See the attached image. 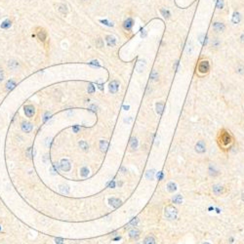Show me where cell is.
I'll use <instances>...</instances> for the list:
<instances>
[{
    "instance_id": "27",
    "label": "cell",
    "mask_w": 244,
    "mask_h": 244,
    "mask_svg": "<svg viewBox=\"0 0 244 244\" xmlns=\"http://www.w3.org/2000/svg\"><path fill=\"white\" fill-rule=\"evenodd\" d=\"M60 191L62 193H65V194H68L69 193V188L68 187V185H61L60 187Z\"/></svg>"
},
{
    "instance_id": "13",
    "label": "cell",
    "mask_w": 244,
    "mask_h": 244,
    "mask_svg": "<svg viewBox=\"0 0 244 244\" xmlns=\"http://www.w3.org/2000/svg\"><path fill=\"white\" fill-rule=\"evenodd\" d=\"M32 124L30 123V122H27V121H24L22 123V130L24 131V133H29L30 131L32 130Z\"/></svg>"
},
{
    "instance_id": "2",
    "label": "cell",
    "mask_w": 244,
    "mask_h": 244,
    "mask_svg": "<svg viewBox=\"0 0 244 244\" xmlns=\"http://www.w3.org/2000/svg\"><path fill=\"white\" fill-rule=\"evenodd\" d=\"M212 193H214L216 196H222L227 193V188L222 184H214L211 188Z\"/></svg>"
},
{
    "instance_id": "23",
    "label": "cell",
    "mask_w": 244,
    "mask_h": 244,
    "mask_svg": "<svg viewBox=\"0 0 244 244\" xmlns=\"http://www.w3.org/2000/svg\"><path fill=\"white\" fill-rule=\"evenodd\" d=\"M155 108H156V112L158 114H162L163 108H164V103H157L156 105H155Z\"/></svg>"
},
{
    "instance_id": "5",
    "label": "cell",
    "mask_w": 244,
    "mask_h": 244,
    "mask_svg": "<svg viewBox=\"0 0 244 244\" xmlns=\"http://www.w3.org/2000/svg\"><path fill=\"white\" fill-rule=\"evenodd\" d=\"M165 217L169 220H175L177 217V210L173 206H167L165 208Z\"/></svg>"
},
{
    "instance_id": "20",
    "label": "cell",
    "mask_w": 244,
    "mask_h": 244,
    "mask_svg": "<svg viewBox=\"0 0 244 244\" xmlns=\"http://www.w3.org/2000/svg\"><path fill=\"white\" fill-rule=\"evenodd\" d=\"M15 87H16V82L14 80H9L7 83H6V90L7 91L13 90Z\"/></svg>"
},
{
    "instance_id": "7",
    "label": "cell",
    "mask_w": 244,
    "mask_h": 244,
    "mask_svg": "<svg viewBox=\"0 0 244 244\" xmlns=\"http://www.w3.org/2000/svg\"><path fill=\"white\" fill-rule=\"evenodd\" d=\"M208 173H209V175L212 176V177H217V176L220 175V174H221L220 170L217 168V167H216L215 164H210L209 167H208Z\"/></svg>"
},
{
    "instance_id": "45",
    "label": "cell",
    "mask_w": 244,
    "mask_h": 244,
    "mask_svg": "<svg viewBox=\"0 0 244 244\" xmlns=\"http://www.w3.org/2000/svg\"><path fill=\"white\" fill-rule=\"evenodd\" d=\"M3 77H4V74H3V71L0 68V82L3 80Z\"/></svg>"
},
{
    "instance_id": "43",
    "label": "cell",
    "mask_w": 244,
    "mask_h": 244,
    "mask_svg": "<svg viewBox=\"0 0 244 244\" xmlns=\"http://www.w3.org/2000/svg\"><path fill=\"white\" fill-rule=\"evenodd\" d=\"M50 113H49V112H46V113H45V115H44V118H43V121H46L47 119L49 117H50Z\"/></svg>"
},
{
    "instance_id": "30",
    "label": "cell",
    "mask_w": 244,
    "mask_h": 244,
    "mask_svg": "<svg viewBox=\"0 0 244 244\" xmlns=\"http://www.w3.org/2000/svg\"><path fill=\"white\" fill-rule=\"evenodd\" d=\"M239 21H240V15H239V13H237V12H235V13L233 14V22L234 24H238Z\"/></svg>"
},
{
    "instance_id": "19",
    "label": "cell",
    "mask_w": 244,
    "mask_h": 244,
    "mask_svg": "<svg viewBox=\"0 0 244 244\" xmlns=\"http://www.w3.org/2000/svg\"><path fill=\"white\" fill-rule=\"evenodd\" d=\"M130 148H133V149H136L137 148H138V140H137V138H135V137H132L130 140Z\"/></svg>"
},
{
    "instance_id": "17",
    "label": "cell",
    "mask_w": 244,
    "mask_h": 244,
    "mask_svg": "<svg viewBox=\"0 0 244 244\" xmlns=\"http://www.w3.org/2000/svg\"><path fill=\"white\" fill-rule=\"evenodd\" d=\"M123 26H124V29H126V30H130L131 29H132V26H133V20L131 19V18H129V19H127V20L124 22Z\"/></svg>"
},
{
    "instance_id": "16",
    "label": "cell",
    "mask_w": 244,
    "mask_h": 244,
    "mask_svg": "<svg viewBox=\"0 0 244 244\" xmlns=\"http://www.w3.org/2000/svg\"><path fill=\"white\" fill-rule=\"evenodd\" d=\"M100 148L103 152H106L108 148V142L105 141V140H102L100 141Z\"/></svg>"
},
{
    "instance_id": "47",
    "label": "cell",
    "mask_w": 244,
    "mask_h": 244,
    "mask_svg": "<svg viewBox=\"0 0 244 244\" xmlns=\"http://www.w3.org/2000/svg\"><path fill=\"white\" fill-rule=\"evenodd\" d=\"M73 130H74V132H77V131H78V127H74V128H73Z\"/></svg>"
},
{
    "instance_id": "31",
    "label": "cell",
    "mask_w": 244,
    "mask_h": 244,
    "mask_svg": "<svg viewBox=\"0 0 244 244\" xmlns=\"http://www.w3.org/2000/svg\"><path fill=\"white\" fill-rule=\"evenodd\" d=\"M11 26V21L10 20H6V21H4V22L2 23V24H1V27L2 29H9V27Z\"/></svg>"
},
{
    "instance_id": "33",
    "label": "cell",
    "mask_w": 244,
    "mask_h": 244,
    "mask_svg": "<svg viewBox=\"0 0 244 244\" xmlns=\"http://www.w3.org/2000/svg\"><path fill=\"white\" fill-rule=\"evenodd\" d=\"M96 46L98 48H103V41L102 38H97L96 39Z\"/></svg>"
},
{
    "instance_id": "8",
    "label": "cell",
    "mask_w": 244,
    "mask_h": 244,
    "mask_svg": "<svg viewBox=\"0 0 244 244\" xmlns=\"http://www.w3.org/2000/svg\"><path fill=\"white\" fill-rule=\"evenodd\" d=\"M24 113L27 117H32L33 115L35 113V109H34V106H31V105H27L24 108Z\"/></svg>"
},
{
    "instance_id": "4",
    "label": "cell",
    "mask_w": 244,
    "mask_h": 244,
    "mask_svg": "<svg viewBox=\"0 0 244 244\" xmlns=\"http://www.w3.org/2000/svg\"><path fill=\"white\" fill-rule=\"evenodd\" d=\"M210 69V65L208 63V61H201V62L198 63L197 66V71L201 74H206L207 72L209 71Z\"/></svg>"
},
{
    "instance_id": "40",
    "label": "cell",
    "mask_w": 244,
    "mask_h": 244,
    "mask_svg": "<svg viewBox=\"0 0 244 244\" xmlns=\"http://www.w3.org/2000/svg\"><path fill=\"white\" fill-rule=\"evenodd\" d=\"M187 53L188 54H190L191 53V45H190V43H188L187 45Z\"/></svg>"
},
{
    "instance_id": "26",
    "label": "cell",
    "mask_w": 244,
    "mask_h": 244,
    "mask_svg": "<svg viewBox=\"0 0 244 244\" xmlns=\"http://www.w3.org/2000/svg\"><path fill=\"white\" fill-rule=\"evenodd\" d=\"M145 66H146V63L144 62V61H140V62L138 63V65H137V71H138V72H141L143 71L145 69Z\"/></svg>"
},
{
    "instance_id": "36",
    "label": "cell",
    "mask_w": 244,
    "mask_h": 244,
    "mask_svg": "<svg viewBox=\"0 0 244 244\" xmlns=\"http://www.w3.org/2000/svg\"><path fill=\"white\" fill-rule=\"evenodd\" d=\"M160 12H161V14L163 15V17H165V18H168L169 17V12L167 11V10H165V9H161L160 10Z\"/></svg>"
},
{
    "instance_id": "34",
    "label": "cell",
    "mask_w": 244,
    "mask_h": 244,
    "mask_svg": "<svg viewBox=\"0 0 244 244\" xmlns=\"http://www.w3.org/2000/svg\"><path fill=\"white\" fill-rule=\"evenodd\" d=\"M173 201L175 203H177V204H180L182 202V197H181V195L180 194H178V195H176L175 197H173Z\"/></svg>"
},
{
    "instance_id": "29",
    "label": "cell",
    "mask_w": 244,
    "mask_h": 244,
    "mask_svg": "<svg viewBox=\"0 0 244 244\" xmlns=\"http://www.w3.org/2000/svg\"><path fill=\"white\" fill-rule=\"evenodd\" d=\"M167 190H168L170 193H173V191L176 190V185L174 184L173 182H170L169 184L167 185Z\"/></svg>"
},
{
    "instance_id": "25",
    "label": "cell",
    "mask_w": 244,
    "mask_h": 244,
    "mask_svg": "<svg viewBox=\"0 0 244 244\" xmlns=\"http://www.w3.org/2000/svg\"><path fill=\"white\" fill-rule=\"evenodd\" d=\"M89 175V169L87 167H82L80 169V176L83 177V178H86Z\"/></svg>"
},
{
    "instance_id": "22",
    "label": "cell",
    "mask_w": 244,
    "mask_h": 244,
    "mask_svg": "<svg viewBox=\"0 0 244 244\" xmlns=\"http://www.w3.org/2000/svg\"><path fill=\"white\" fill-rule=\"evenodd\" d=\"M8 66L12 69H16L18 66H19V63L15 60H10L8 62Z\"/></svg>"
},
{
    "instance_id": "3",
    "label": "cell",
    "mask_w": 244,
    "mask_h": 244,
    "mask_svg": "<svg viewBox=\"0 0 244 244\" xmlns=\"http://www.w3.org/2000/svg\"><path fill=\"white\" fill-rule=\"evenodd\" d=\"M206 149H207V145H206L205 140H203V139L198 140L194 146V151H196L197 153L202 154L206 151Z\"/></svg>"
},
{
    "instance_id": "49",
    "label": "cell",
    "mask_w": 244,
    "mask_h": 244,
    "mask_svg": "<svg viewBox=\"0 0 244 244\" xmlns=\"http://www.w3.org/2000/svg\"><path fill=\"white\" fill-rule=\"evenodd\" d=\"M0 230H1V227H0Z\"/></svg>"
},
{
    "instance_id": "41",
    "label": "cell",
    "mask_w": 244,
    "mask_h": 244,
    "mask_svg": "<svg viewBox=\"0 0 244 244\" xmlns=\"http://www.w3.org/2000/svg\"><path fill=\"white\" fill-rule=\"evenodd\" d=\"M138 222H139V220L137 219V218H135V220H133V221L130 223V225H136L137 224H138Z\"/></svg>"
},
{
    "instance_id": "6",
    "label": "cell",
    "mask_w": 244,
    "mask_h": 244,
    "mask_svg": "<svg viewBox=\"0 0 244 244\" xmlns=\"http://www.w3.org/2000/svg\"><path fill=\"white\" fill-rule=\"evenodd\" d=\"M60 167H61V169H62L63 171H65V172H68V171H69V170H71V162H69V160L66 159V158H63V159L61 160Z\"/></svg>"
},
{
    "instance_id": "11",
    "label": "cell",
    "mask_w": 244,
    "mask_h": 244,
    "mask_svg": "<svg viewBox=\"0 0 244 244\" xmlns=\"http://www.w3.org/2000/svg\"><path fill=\"white\" fill-rule=\"evenodd\" d=\"M108 203H109V205H111L112 207H114V208H117V207H119L121 205V200L119 198L111 197L108 199Z\"/></svg>"
},
{
    "instance_id": "38",
    "label": "cell",
    "mask_w": 244,
    "mask_h": 244,
    "mask_svg": "<svg viewBox=\"0 0 244 244\" xmlns=\"http://www.w3.org/2000/svg\"><path fill=\"white\" fill-rule=\"evenodd\" d=\"M204 38H206V35L204 34V33H202V34L199 35V41L201 42V44H202V45H204Z\"/></svg>"
},
{
    "instance_id": "44",
    "label": "cell",
    "mask_w": 244,
    "mask_h": 244,
    "mask_svg": "<svg viewBox=\"0 0 244 244\" xmlns=\"http://www.w3.org/2000/svg\"><path fill=\"white\" fill-rule=\"evenodd\" d=\"M79 2H81L82 4H88V3H90L91 0H78Z\"/></svg>"
},
{
    "instance_id": "14",
    "label": "cell",
    "mask_w": 244,
    "mask_h": 244,
    "mask_svg": "<svg viewBox=\"0 0 244 244\" xmlns=\"http://www.w3.org/2000/svg\"><path fill=\"white\" fill-rule=\"evenodd\" d=\"M140 234H141V231H140L138 228H132V230L129 231V236L132 239H137L140 236Z\"/></svg>"
},
{
    "instance_id": "32",
    "label": "cell",
    "mask_w": 244,
    "mask_h": 244,
    "mask_svg": "<svg viewBox=\"0 0 244 244\" xmlns=\"http://www.w3.org/2000/svg\"><path fill=\"white\" fill-rule=\"evenodd\" d=\"M153 176H154V170H149L146 174V179H148V180H152V179H153Z\"/></svg>"
},
{
    "instance_id": "10",
    "label": "cell",
    "mask_w": 244,
    "mask_h": 244,
    "mask_svg": "<svg viewBox=\"0 0 244 244\" xmlns=\"http://www.w3.org/2000/svg\"><path fill=\"white\" fill-rule=\"evenodd\" d=\"M57 9H58V11L63 15H66L68 13V6L66 4H63V3H59V4H57Z\"/></svg>"
},
{
    "instance_id": "46",
    "label": "cell",
    "mask_w": 244,
    "mask_h": 244,
    "mask_svg": "<svg viewBox=\"0 0 244 244\" xmlns=\"http://www.w3.org/2000/svg\"><path fill=\"white\" fill-rule=\"evenodd\" d=\"M114 185H115L114 182H111V184H109V187H111V188H114Z\"/></svg>"
},
{
    "instance_id": "18",
    "label": "cell",
    "mask_w": 244,
    "mask_h": 244,
    "mask_svg": "<svg viewBox=\"0 0 244 244\" xmlns=\"http://www.w3.org/2000/svg\"><path fill=\"white\" fill-rule=\"evenodd\" d=\"M37 36L41 41H45V39H46V37H47V32L45 31L44 29H40L37 32Z\"/></svg>"
},
{
    "instance_id": "42",
    "label": "cell",
    "mask_w": 244,
    "mask_h": 244,
    "mask_svg": "<svg viewBox=\"0 0 244 244\" xmlns=\"http://www.w3.org/2000/svg\"><path fill=\"white\" fill-rule=\"evenodd\" d=\"M55 241H56V244H63V240L61 239V238H56L55 239Z\"/></svg>"
},
{
    "instance_id": "12",
    "label": "cell",
    "mask_w": 244,
    "mask_h": 244,
    "mask_svg": "<svg viewBox=\"0 0 244 244\" xmlns=\"http://www.w3.org/2000/svg\"><path fill=\"white\" fill-rule=\"evenodd\" d=\"M108 88H109V91H111L112 94H115L118 91V88H119L118 82L116 80L111 81V83H109V85H108Z\"/></svg>"
},
{
    "instance_id": "9",
    "label": "cell",
    "mask_w": 244,
    "mask_h": 244,
    "mask_svg": "<svg viewBox=\"0 0 244 244\" xmlns=\"http://www.w3.org/2000/svg\"><path fill=\"white\" fill-rule=\"evenodd\" d=\"M213 29L215 30L216 32H218V33H222V32H224V30L225 29V24H223V23H215L214 24H213Z\"/></svg>"
},
{
    "instance_id": "39",
    "label": "cell",
    "mask_w": 244,
    "mask_h": 244,
    "mask_svg": "<svg viewBox=\"0 0 244 244\" xmlns=\"http://www.w3.org/2000/svg\"><path fill=\"white\" fill-rule=\"evenodd\" d=\"M151 78H152V79H153V80H154V79L158 78V73H157L156 71H152V73H151Z\"/></svg>"
},
{
    "instance_id": "24",
    "label": "cell",
    "mask_w": 244,
    "mask_h": 244,
    "mask_svg": "<svg viewBox=\"0 0 244 244\" xmlns=\"http://www.w3.org/2000/svg\"><path fill=\"white\" fill-rule=\"evenodd\" d=\"M106 41H108V46H111V47L114 46L115 42H116V40H115V38L113 37V36H111V35L106 36Z\"/></svg>"
},
{
    "instance_id": "48",
    "label": "cell",
    "mask_w": 244,
    "mask_h": 244,
    "mask_svg": "<svg viewBox=\"0 0 244 244\" xmlns=\"http://www.w3.org/2000/svg\"><path fill=\"white\" fill-rule=\"evenodd\" d=\"M241 38H242V42H244V35H242V37H241Z\"/></svg>"
},
{
    "instance_id": "15",
    "label": "cell",
    "mask_w": 244,
    "mask_h": 244,
    "mask_svg": "<svg viewBox=\"0 0 244 244\" xmlns=\"http://www.w3.org/2000/svg\"><path fill=\"white\" fill-rule=\"evenodd\" d=\"M156 243V240H155V237L152 235V234H148L146 235L144 239V244H155Z\"/></svg>"
},
{
    "instance_id": "37",
    "label": "cell",
    "mask_w": 244,
    "mask_h": 244,
    "mask_svg": "<svg viewBox=\"0 0 244 244\" xmlns=\"http://www.w3.org/2000/svg\"><path fill=\"white\" fill-rule=\"evenodd\" d=\"M88 92H89L90 94H93L94 92H95V88H94V86L92 84H90L89 86H88Z\"/></svg>"
},
{
    "instance_id": "35",
    "label": "cell",
    "mask_w": 244,
    "mask_h": 244,
    "mask_svg": "<svg viewBox=\"0 0 244 244\" xmlns=\"http://www.w3.org/2000/svg\"><path fill=\"white\" fill-rule=\"evenodd\" d=\"M236 72L238 73H243L244 72V66L241 65H238L236 66Z\"/></svg>"
},
{
    "instance_id": "28",
    "label": "cell",
    "mask_w": 244,
    "mask_h": 244,
    "mask_svg": "<svg viewBox=\"0 0 244 244\" xmlns=\"http://www.w3.org/2000/svg\"><path fill=\"white\" fill-rule=\"evenodd\" d=\"M79 146H80V148L83 149L84 151H87L88 149H89V146L85 141H80L79 142Z\"/></svg>"
},
{
    "instance_id": "1",
    "label": "cell",
    "mask_w": 244,
    "mask_h": 244,
    "mask_svg": "<svg viewBox=\"0 0 244 244\" xmlns=\"http://www.w3.org/2000/svg\"><path fill=\"white\" fill-rule=\"evenodd\" d=\"M234 138L230 131L225 128H222L217 134V144L219 148L224 151H228L233 145Z\"/></svg>"
},
{
    "instance_id": "50",
    "label": "cell",
    "mask_w": 244,
    "mask_h": 244,
    "mask_svg": "<svg viewBox=\"0 0 244 244\" xmlns=\"http://www.w3.org/2000/svg\"><path fill=\"white\" fill-rule=\"evenodd\" d=\"M137 244H141V243H137Z\"/></svg>"
},
{
    "instance_id": "21",
    "label": "cell",
    "mask_w": 244,
    "mask_h": 244,
    "mask_svg": "<svg viewBox=\"0 0 244 244\" xmlns=\"http://www.w3.org/2000/svg\"><path fill=\"white\" fill-rule=\"evenodd\" d=\"M211 46L213 48H215V49H217V48H219L220 46H221V41L219 40V38L211 39Z\"/></svg>"
}]
</instances>
